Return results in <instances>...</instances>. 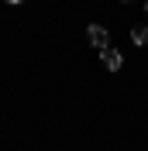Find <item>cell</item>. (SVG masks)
I'll return each mask as SVG.
<instances>
[{"label":"cell","instance_id":"5b68a950","mask_svg":"<svg viewBox=\"0 0 148 151\" xmlns=\"http://www.w3.org/2000/svg\"><path fill=\"white\" fill-rule=\"evenodd\" d=\"M120 4H131V0H120Z\"/></svg>","mask_w":148,"mask_h":151},{"label":"cell","instance_id":"8992f818","mask_svg":"<svg viewBox=\"0 0 148 151\" xmlns=\"http://www.w3.org/2000/svg\"><path fill=\"white\" fill-rule=\"evenodd\" d=\"M145 14H148V4H145Z\"/></svg>","mask_w":148,"mask_h":151},{"label":"cell","instance_id":"3957f363","mask_svg":"<svg viewBox=\"0 0 148 151\" xmlns=\"http://www.w3.org/2000/svg\"><path fill=\"white\" fill-rule=\"evenodd\" d=\"M131 41L134 45H148V24L145 28H131Z\"/></svg>","mask_w":148,"mask_h":151},{"label":"cell","instance_id":"7a4b0ae2","mask_svg":"<svg viewBox=\"0 0 148 151\" xmlns=\"http://www.w3.org/2000/svg\"><path fill=\"white\" fill-rule=\"evenodd\" d=\"M86 38H90V41L100 48V52L110 45V38H107V28H100V24H90V28H86Z\"/></svg>","mask_w":148,"mask_h":151},{"label":"cell","instance_id":"6da1fadb","mask_svg":"<svg viewBox=\"0 0 148 151\" xmlns=\"http://www.w3.org/2000/svg\"><path fill=\"white\" fill-rule=\"evenodd\" d=\"M100 58H103V65L110 69V72H117V69L124 65V55H120L114 45H107V48H103V52H100Z\"/></svg>","mask_w":148,"mask_h":151},{"label":"cell","instance_id":"277c9868","mask_svg":"<svg viewBox=\"0 0 148 151\" xmlns=\"http://www.w3.org/2000/svg\"><path fill=\"white\" fill-rule=\"evenodd\" d=\"M7 4H21V0H7Z\"/></svg>","mask_w":148,"mask_h":151}]
</instances>
